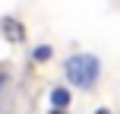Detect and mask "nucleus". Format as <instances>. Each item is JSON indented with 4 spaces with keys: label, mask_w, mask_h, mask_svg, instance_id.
Returning a JSON list of instances; mask_svg holds the SVG:
<instances>
[{
    "label": "nucleus",
    "mask_w": 120,
    "mask_h": 114,
    "mask_svg": "<svg viewBox=\"0 0 120 114\" xmlns=\"http://www.w3.org/2000/svg\"><path fill=\"white\" fill-rule=\"evenodd\" d=\"M63 70H66V79H70L73 86H79V89H92V86L98 83L101 63H98V57H92V54H73V57L63 63Z\"/></svg>",
    "instance_id": "nucleus-1"
},
{
    "label": "nucleus",
    "mask_w": 120,
    "mask_h": 114,
    "mask_svg": "<svg viewBox=\"0 0 120 114\" xmlns=\"http://www.w3.org/2000/svg\"><path fill=\"white\" fill-rule=\"evenodd\" d=\"M0 32H3L6 38H10V41H22L25 38V29H22V22H16V19H3V22H0Z\"/></svg>",
    "instance_id": "nucleus-2"
},
{
    "label": "nucleus",
    "mask_w": 120,
    "mask_h": 114,
    "mask_svg": "<svg viewBox=\"0 0 120 114\" xmlns=\"http://www.w3.org/2000/svg\"><path fill=\"white\" fill-rule=\"evenodd\" d=\"M70 102H73L70 89H54L51 92V108H70Z\"/></svg>",
    "instance_id": "nucleus-3"
},
{
    "label": "nucleus",
    "mask_w": 120,
    "mask_h": 114,
    "mask_svg": "<svg viewBox=\"0 0 120 114\" xmlns=\"http://www.w3.org/2000/svg\"><path fill=\"white\" fill-rule=\"evenodd\" d=\"M32 57H35V60H48V57H51V48H48V44H41V48H35V54H32Z\"/></svg>",
    "instance_id": "nucleus-4"
},
{
    "label": "nucleus",
    "mask_w": 120,
    "mask_h": 114,
    "mask_svg": "<svg viewBox=\"0 0 120 114\" xmlns=\"http://www.w3.org/2000/svg\"><path fill=\"white\" fill-rule=\"evenodd\" d=\"M0 86H3V76H0Z\"/></svg>",
    "instance_id": "nucleus-5"
}]
</instances>
